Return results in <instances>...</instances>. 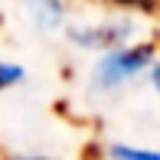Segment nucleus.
I'll return each instance as SVG.
<instances>
[{
  "instance_id": "nucleus-2",
  "label": "nucleus",
  "mask_w": 160,
  "mask_h": 160,
  "mask_svg": "<svg viewBox=\"0 0 160 160\" xmlns=\"http://www.w3.org/2000/svg\"><path fill=\"white\" fill-rule=\"evenodd\" d=\"M114 160H160V150H141V147H124V144H114L111 147Z\"/></svg>"
},
{
  "instance_id": "nucleus-3",
  "label": "nucleus",
  "mask_w": 160,
  "mask_h": 160,
  "mask_svg": "<svg viewBox=\"0 0 160 160\" xmlns=\"http://www.w3.org/2000/svg\"><path fill=\"white\" fill-rule=\"evenodd\" d=\"M20 78H23V69H20V65L0 62V88H10V85H17Z\"/></svg>"
},
{
  "instance_id": "nucleus-6",
  "label": "nucleus",
  "mask_w": 160,
  "mask_h": 160,
  "mask_svg": "<svg viewBox=\"0 0 160 160\" xmlns=\"http://www.w3.org/2000/svg\"><path fill=\"white\" fill-rule=\"evenodd\" d=\"M26 160H39V157H26Z\"/></svg>"
},
{
  "instance_id": "nucleus-5",
  "label": "nucleus",
  "mask_w": 160,
  "mask_h": 160,
  "mask_svg": "<svg viewBox=\"0 0 160 160\" xmlns=\"http://www.w3.org/2000/svg\"><path fill=\"white\" fill-rule=\"evenodd\" d=\"M154 85H157V92H160V65L154 69Z\"/></svg>"
},
{
  "instance_id": "nucleus-1",
  "label": "nucleus",
  "mask_w": 160,
  "mask_h": 160,
  "mask_svg": "<svg viewBox=\"0 0 160 160\" xmlns=\"http://www.w3.org/2000/svg\"><path fill=\"white\" fill-rule=\"evenodd\" d=\"M147 62H150V46H137V49L111 52L105 62L98 65V82H101V85H121L124 78L137 75Z\"/></svg>"
},
{
  "instance_id": "nucleus-4",
  "label": "nucleus",
  "mask_w": 160,
  "mask_h": 160,
  "mask_svg": "<svg viewBox=\"0 0 160 160\" xmlns=\"http://www.w3.org/2000/svg\"><path fill=\"white\" fill-rule=\"evenodd\" d=\"M121 7H134V10H154V0H111Z\"/></svg>"
}]
</instances>
